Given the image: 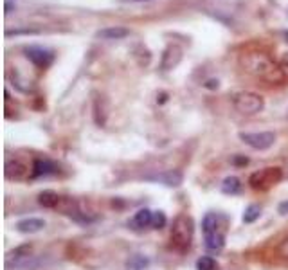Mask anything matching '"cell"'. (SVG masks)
Wrapping results in <instances>:
<instances>
[{
  "instance_id": "1",
  "label": "cell",
  "mask_w": 288,
  "mask_h": 270,
  "mask_svg": "<svg viewBox=\"0 0 288 270\" xmlns=\"http://www.w3.org/2000/svg\"><path fill=\"white\" fill-rule=\"evenodd\" d=\"M240 65L243 67V71L250 72V74L258 76V78H263V80L276 81L283 78V74L276 67V63L267 54H263V52H247V54H241Z\"/></svg>"
},
{
  "instance_id": "2",
  "label": "cell",
  "mask_w": 288,
  "mask_h": 270,
  "mask_svg": "<svg viewBox=\"0 0 288 270\" xmlns=\"http://www.w3.org/2000/svg\"><path fill=\"white\" fill-rule=\"evenodd\" d=\"M195 223L187 215H178L171 227V242L178 250H187L193 242Z\"/></svg>"
},
{
  "instance_id": "3",
  "label": "cell",
  "mask_w": 288,
  "mask_h": 270,
  "mask_svg": "<svg viewBox=\"0 0 288 270\" xmlns=\"http://www.w3.org/2000/svg\"><path fill=\"white\" fill-rule=\"evenodd\" d=\"M233 107L243 115H254L265 108V99L256 92L241 90L233 95Z\"/></svg>"
},
{
  "instance_id": "4",
  "label": "cell",
  "mask_w": 288,
  "mask_h": 270,
  "mask_svg": "<svg viewBox=\"0 0 288 270\" xmlns=\"http://www.w3.org/2000/svg\"><path fill=\"white\" fill-rule=\"evenodd\" d=\"M281 179H283V170L281 167H265V170H260L250 175L249 184L256 191H267L276 184H279Z\"/></svg>"
},
{
  "instance_id": "5",
  "label": "cell",
  "mask_w": 288,
  "mask_h": 270,
  "mask_svg": "<svg viewBox=\"0 0 288 270\" xmlns=\"http://www.w3.org/2000/svg\"><path fill=\"white\" fill-rule=\"evenodd\" d=\"M240 139L245 144H249L254 150H269L270 146H274L276 143V133L274 131H241Z\"/></svg>"
},
{
  "instance_id": "6",
  "label": "cell",
  "mask_w": 288,
  "mask_h": 270,
  "mask_svg": "<svg viewBox=\"0 0 288 270\" xmlns=\"http://www.w3.org/2000/svg\"><path fill=\"white\" fill-rule=\"evenodd\" d=\"M25 56L33 65H36L38 69H47L49 65L54 61V54L52 51L45 47H40V45H31V47L25 49Z\"/></svg>"
},
{
  "instance_id": "7",
  "label": "cell",
  "mask_w": 288,
  "mask_h": 270,
  "mask_svg": "<svg viewBox=\"0 0 288 270\" xmlns=\"http://www.w3.org/2000/svg\"><path fill=\"white\" fill-rule=\"evenodd\" d=\"M184 58V51H182L180 45L177 44H170L164 52H162V58H161V69L162 71H173V69L178 67V63L182 61Z\"/></svg>"
},
{
  "instance_id": "8",
  "label": "cell",
  "mask_w": 288,
  "mask_h": 270,
  "mask_svg": "<svg viewBox=\"0 0 288 270\" xmlns=\"http://www.w3.org/2000/svg\"><path fill=\"white\" fill-rule=\"evenodd\" d=\"M27 175V166L18 159H8L6 162V177L13 180H22Z\"/></svg>"
},
{
  "instance_id": "9",
  "label": "cell",
  "mask_w": 288,
  "mask_h": 270,
  "mask_svg": "<svg viewBox=\"0 0 288 270\" xmlns=\"http://www.w3.org/2000/svg\"><path fill=\"white\" fill-rule=\"evenodd\" d=\"M44 227H45V222L40 218H25L16 223V230H18V232H24V234H35V232H40Z\"/></svg>"
},
{
  "instance_id": "10",
  "label": "cell",
  "mask_w": 288,
  "mask_h": 270,
  "mask_svg": "<svg viewBox=\"0 0 288 270\" xmlns=\"http://www.w3.org/2000/svg\"><path fill=\"white\" fill-rule=\"evenodd\" d=\"M56 171V164L49 159H36L35 164H33V173L31 177L33 179H38V177H45V175H51Z\"/></svg>"
},
{
  "instance_id": "11",
  "label": "cell",
  "mask_w": 288,
  "mask_h": 270,
  "mask_svg": "<svg viewBox=\"0 0 288 270\" xmlns=\"http://www.w3.org/2000/svg\"><path fill=\"white\" fill-rule=\"evenodd\" d=\"M150 180L153 182H161L164 186H170V187H177L182 184V173L180 171H166V173H161V175H155V177H148Z\"/></svg>"
},
{
  "instance_id": "12",
  "label": "cell",
  "mask_w": 288,
  "mask_h": 270,
  "mask_svg": "<svg viewBox=\"0 0 288 270\" xmlns=\"http://www.w3.org/2000/svg\"><path fill=\"white\" fill-rule=\"evenodd\" d=\"M128 35H130V31L126 27H107L95 32V36L103 38V40H122Z\"/></svg>"
},
{
  "instance_id": "13",
  "label": "cell",
  "mask_w": 288,
  "mask_h": 270,
  "mask_svg": "<svg viewBox=\"0 0 288 270\" xmlns=\"http://www.w3.org/2000/svg\"><path fill=\"white\" fill-rule=\"evenodd\" d=\"M38 265H40L38 259L31 258V256L20 258V259H8V263H6V266L13 270H35Z\"/></svg>"
},
{
  "instance_id": "14",
  "label": "cell",
  "mask_w": 288,
  "mask_h": 270,
  "mask_svg": "<svg viewBox=\"0 0 288 270\" xmlns=\"http://www.w3.org/2000/svg\"><path fill=\"white\" fill-rule=\"evenodd\" d=\"M59 200H61V196L56 193V191H51V189H45L42 191L38 195V204L40 206L47 207V209H56L59 204Z\"/></svg>"
},
{
  "instance_id": "15",
  "label": "cell",
  "mask_w": 288,
  "mask_h": 270,
  "mask_svg": "<svg viewBox=\"0 0 288 270\" xmlns=\"http://www.w3.org/2000/svg\"><path fill=\"white\" fill-rule=\"evenodd\" d=\"M204 240L205 247L211 250H220L225 245V236L221 230H214V232H209V234H204Z\"/></svg>"
},
{
  "instance_id": "16",
  "label": "cell",
  "mask_w": 288,
  "mask_h": 270,
  "mask_svg": "<svg viewBox=\"0 0 288 270\" xmlns=\"http://www.w3.org/2000/svg\"><path fill=\"white\" fill-rule=\"evenodd\" d=\"M151 220H153V211L150 209H139L137 213H135L134 216V225L137 227V229H142V227H148L151 225Z\"/></svg>"
},
{
  "instance_id": "17",
  "label": "cell",
  "mask_w": 288,
  "mask_h": 270,
  "mask_svg": "<svg viewBox=\"0 0 288 270\" xmlns=\"http://www.w3.org/2000/svg\"><path fill=\"white\" fill-rule=\"evenodd\" d=\"M241 189V182L238 177H227L221 184V191H223L225 195H236L238 191Z\"/></svg>"
},
{
  "instance_id": "18",
  "label": "cell",
  "mask_w": 288,
  "mask_h": 270,
  "mask_svg": "<svg viewBox=\"0 0 288 270\" xmlns=\"http://www.w3.org/2000/svg\"><path fill=\"white\" fill-rule=\"evenodd\" d=\"M218 216L214 213H209V215H205L204 222H202V230H204V234H209V232H214V230H220L218 229Z\"/></svg>"
},
{
  "instance_id": "19",
  "label": "cell",
  "mask_w": 288,
  "mask_h": 270,
  "mask_svg": "<svg viewBox=\"0 0 288 270\" xmlns=\"http://www.w3.org/2000/svg\"><path fill=\"white\" fill-rule=\"evenodd\" d=\"M260 215H261L260 206L252 204V206H249L247 209H245V213H243V222H245V223H254L258 218H260Z\"/></svg>"
},
{
  "instance_id": "20",
  "label": "cell",
  "mask_w": 288,
  "mask_h": 270,
  "mask_svg": "<svg viewBox=\"0 0 288 270\" xmlns=\"http://www.w3.org/2000/svg\"><path fill=\"white\" fill-rule=\"evenodd\" d=\"M197 270H218V263L209 256H204L197 259Z\"/></svg>"
},
{
  "instance_id": "21",
  "label": "cell",
  "mask_w": 288,
  "mask_h": 270,
  "mask_svg": "<svg viewBox=\"0 0 288 270\" xmlns=\"http://www.w3.org/2000/svg\"><path fill=\"white\" fill-rule=\"evenodd\" d=\"M148 259L144 258V256H141V254H137V256H134L132 259H128V268H132V270H142L144 266H148Z\"/></svg>"
},
{
  "instance_id": "22",
  "label": "cell",
  "mask_w": 288,
  "mask_h": 270,
  "mask_svg": "<svg viewBox=\"0 0 288 270\" xmlns=\"http://www.w3.org/2000/svg\"><path fill=\"white\" fill-rule=\"evenodd\" d=\"M166 215L162 213V211H155L153 213V220H151V227L153 229H162V227H166Z\"/></svg>"
},
{
  "instance_id": "23",
  "label": "cell",
  "mask_w": 288,
  "mask_h": 270,
  "mask_svg": "<svg viewBox=\"0 0 288 270\" xmlns=\"http://www.w3.org/2000/svg\"><path fill=\"white\" fill-rule=\"evenodd\" d=\"M29 252H31V245H22L18 249H15L9 254V259H20V258H27Z\"/></svg>"
},
{
  "instance_id": "24",
  "label": "cell",
  "mask_w": 288,
  "mask_h": 270,
  "mask_svg": "<svg viewBox=\"0 0 288 270\" xmlns=\"http://www.w3.org/2000/svg\"><path fill=\"white\" fill-rule=\"evenodd\" d=\"M233 164H236V166H247V164H249V159H247L245 155H236L233 159Z\"/></svg>"
},
{
  "instance_id": "25",
  "label": "cell",
  "mask_w": 288,
  "mask_h": 270,
  "mask_svg": "<svg viewBox=\"0 0 288 270\" xmlns=\"http://www.w3.org/2000/svg\"><path fill=\"white\" fill-rule=\"evenodd\" d=\"M218 80H207L205 81V88H211V90H214V88H218Z\"/></svg>"
},
{
  "instance_id": "26",
  "label": "cell",
  "mask_w": 288,
  "mask_h": 270,
  "mask_svg": "<svg viewBox=\"0 0 288 270\" xmlns=\"http://www.w3.org/2000/svg\"><path fill=\"white\" fill-rule=\"evenodd\" d=\"M277 211H279L281 215H288V200L286 202H281L279 207H277Z\"/></svg>"
},
{
  "instance_id": "27",
  "label": "cell",
  "mask_w": 288,
  "mask_h": 270,
  "mask_svg": "<svg viewBox=\"0 0 288 270\" xmlns=\"http://www.w3.org/2000/svg\"><path fill=\"white\" fill-rule=\"evenodd\" d=\"M130 2H148V0H130Z\"/></svg>"
}]
</instances>
